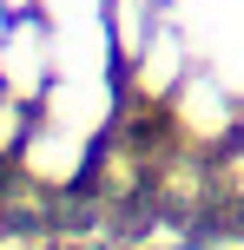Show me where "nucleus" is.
<instances>
[{
	"mask_svg": "<svg viewBox=\"0 0 244 250\" xmlns=\"http://www.w3.org/2000/svg\"><path fill=\"white\" fill-rule=\"evenodd\" d=\"M0 79H7L13 99H33V92L53 79V33L40 20L20 13V20L7 26V40H0Z\"/></svg>",
	"mask_w": 244,
	"mask_h": 250,
	"instance_id": "nucleus-1",
	"label": "nucleus"
},
{
	"mask_svg": "<svg viewBox=\"0 0 244 250\" xmlns=\"http://www.w3.org/2000/svg\"><path fill=\"white\" fill-rule=\"evenodd\" d=\"M119 60V40L112 26L99 20H73V26H53V73L60 79H106Z\"/></svg>",
	"mask_w": 244,
	"mask_h": 250,
	"instance_id": "nucleus-2",
	"label": "nucleus"
},
{
	"mask_svg": "<svg viewBox=\"0 0 244 250\" xmlns=\"http://www.w3.org/2000/svg\"><path fill=\"white\" fill-rule=\"evenodd\" d=\"M46 119L53 125H66V132H99L106 119H112V73L106 79H60L53 86V99H46Z\"/></svg>",
	"mask_w": 244,
	"mask_h": 250,
	"instance_id": "nucleus-3",
	"label": "nucleus"
},
{
	"mask_svg": "<svg viewBox=\"0 0 244 250\" xmlns=\"http://www.w3.org/2000/svg\"><path fill=\"white\" fill-rule=\"evenodd\" d=\"M132 79H139L145 99H172V92L185 86V40L172 33V26H152V40H145L139 60H132Z\"/></svg>",
	"mask_w": 244,
	"mask_h": 250,
	"instance_id": "nucleus-4",
	"label": "nucleus"
},
{
	"mask_svg": "<svg viewBox=\"0 0 244 250\" xmlns=\"http://www.w3.org/2000/svg\"><path fill=\"white\" fill-rule=\"evenodd\" d=\"M20 151H26V171H33V178H53V185H66V178H79V171H86V138H79V132H66V125H46V132H33Z\"/></svg>",
	"mask_w": 244,
	"mask_h": 250,
	"instance_id": "nucleus-5",
	"label": "nucleus"
},
{
	"mask_svg": "<svg viewBox=\"0 0 244 250\" xmlns=\"http://www.w3.org/2000/svg\"><path fill=\"white\" fill-rule=\"evenodd\" d=\"M172 99H178V119H185L192 138H224V125H231V99H224L218 79H185Z\"/></svg>",
	"mask_w": 244,
	"mask_h": 250,
	"instance_id": "nucleus-6",
	"label": "nucleus"
},
{
	"mask_svg": "<svg viewBox=\"0 0 244 250\" xmlns=\"http://www.w3.org/2000/svg\"><path fill=\"white\" fill-rule=\"evenodd\" d=\"M152 7L158 0H106V26H112V40H119V60H139V46L152 40Z\"/></svg>",
	"mask_w": 244,
	"mask_h": 250,
	"instance_id": "nucleus-7",
	"label": "nucleus"
},
{
	"mask_svg": "<svg viewBox=\"0 0 244 250\" xmlns=\"http://www.w3.org/2000/svg\"><path fill=\"white\" fill-rule=\"evenodd\" d=\"M40 13H46L53 26H73V20H99L106 0H40Z\"/></svg>",
	"mask_w": 244,
	"mask_h": 250,
	"instance_id": "nucleus-8",
	"label": "nucleus"
},
{
	"mask_svg": "<svg viewBox=\"0 0 244 250\" xmlns=\"http://www.w3.org/2000/svg\"><path fill=\"white\" fill-rule=\"evenodd\" d=\"M26 145V132H20V99H7L0 105V151H20Z\"/></svg>",
	"mask_w": 244,
	"mask_h": 250,
	"instance_id": "nucleus-9",
	"label": "nucleus"
},
{
	"mask_svg": "<svg viewBox=\"0 0 244 250\" xmlns=\"http://www.w3.org/2000/svg\"><path fill=\"white\" fill-rule=\"evenodd\" d=\"M13 20H20V13H7V0H0V40H7V26H13Z\"/></svg>",
	"mask_w": 244,
	"mask_h": 250,
	"instance_id": "nucleus-10",
	"label": "nucleus"
},
{
	"mask_svg": "<svg viewBox=\"0 0 244 250\" xmlns=\"http://www.w3.org/2000/svg\"><path fill=\"white\" fill-rule=\"evenodd\" d=\"M40 7V0H7V13H33Z\"/></svg>",
	"mask_w": 244,
	"mask_h": 250,
	"instance_id": "nucleus-11",
	"label": "nucleus"
}]
</instances>
